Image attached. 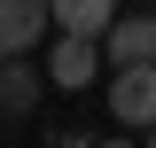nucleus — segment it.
<instances>
[{"mask_svg": "<svg viewBox=\"0 0 156 148\" xmlns=\"http://www.w3.org/2000/svg\"><path fill=\"white\" fill-rule=\"evenodd\" d=\"M101 31H55V47H47V86L55 93H86L101 78Z\"/></svg>", "mask_w": 156, "mask_h": 148, "instance_id": "f257e3e1", "label": "nucleus"}, {"mask_svg": "<svg viewBox=\"0 0 156 148\" xmlns=\"http://www.w3.org/2000/svg\"><path fill=\"white\" fill-rule=\"evenodd\" d=\"M109 117L125 132L156 125V62H109Z\"/></svg>", "mask_w": 156, "mask_h": 148, "instance_id": "f03ea898", "label": "nucleus"}, {"mask_svg": "<svg viewBox=\"0 0 156 148\" xmlns=\"http://www.w3.org/2000/svg\"><path fill=\"white\" fill-rule=\"evenodd\" d=\"M47 62H31V55H0V117H31L39 101H47Z\"/></svg>", "mask_w": 156, "mask_h": 148, "instance_id": "7ed1b4c3", "label": "nucleus"}, {"mask_svg": "<svg viewBox=\"0 0 156 148\" xmlns=\"http://www.w3.org/2000/svg\"><path fill=\"white\" fill-rule=\"evenodd\" d=\"M47 31H55L47 0H0V55H31Z\"/></svg>", "mask_w": 156, "mask_h": 148, "instance_id": "20e7f679", "label": "nucleus"}, {"mask_svg": "<svg viewBox=\"0 0 156 148\" xmlns=\"http://www.w3.org/2000/svg\"><path fill=\"white\" fill-rule=\"evenodd\" d=\"M101 55L109 62H156V16H117L101 31Z\"/></svg>", "mask_w": 156, "mask_h": 148, "instance_id": "39448f33", "label": "nucleus"}, {"mask_svg": "<svg viewBox=\"0 0 156 148\" xmlns=\"http://www.w3.org/2000/svg\"><path fill=\"white\" fill-rule=\"evenodd\" d=\"M55 8V31H109L117 23V0H47Z\"/></svg>", "mask_w": 156, "mask_h": 148, "instance_id": "423d86ee", "label": "nucleus"}, {"mask_svg": "<svg viewBox=\"0 0 156 148\" xmlns=\"http://www.w3.org/2000/svg\"><path fill=\"white\" fill-rule=\"evenodd\" d=\"M140 140H148V148H156V125H148V132H140Z\"/></svg>", "mask_w": 156, "mask_h": 148, "instance_id": "0eeeda50", "label": "nucleus"}, {"mask_svg": "<svg viewBox=\"0 0 156 148\" xmlns=\"http://www.w3.org/2000/svg\"><path fill=\"white\" fill-rule=\"evenodd\" d=\"M140 8H156V0H140Z\"/></svg>", "mask_w": 156, "mask_h": 148, "instance_id": "6e6552de", "label": "nucleus"}]
</instances>
